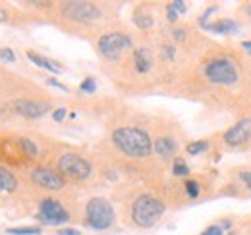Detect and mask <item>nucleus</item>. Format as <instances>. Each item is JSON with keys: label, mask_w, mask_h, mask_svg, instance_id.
<instances>
[{"label": "nucleus", "mask_w": 251, "mask_h": 235, "mask_svg": "<svg viewBox=\"0 0 251 235\" xmlns=\"http://www.w3.org/2000/svg\"><path fill=\"white\" fill-rule=\"evenodd\" d=\"M112 143L120 153L132 158H145L153 153L151 137L137 127H118L112 133Z\"/></svg>", "instance_id": "f257e3e1"}, {"label": "nucleus", "mask_w": 251, "mask_h": 235, "mask_svg": "<svg viewBox=\"0 0 251 235\" xmlns=\"http://www.w3.org/2000/svg\"><path fill=\"white\" fill-rule=\"evenodd\" d=\"M165 214V204L151 197V195H139L132 204V220L139 228H151L155 226Z\"/></svg>", "instance_id": "f03ea898"}, {"label": "nucleus", "mask_w": 251, "mask_h": 235, "mask_svg": "<svg viewBox=\"0 0 251 235\" xmlns=\"http://www.w3.org/2000/svg\"><path fill=\"white\" fill-rule=\"evenodd\" d=\"M114 220H116L114 208L106 199L95 197V199H91L87 203V206H85V222H87L89 228L102 232V230H108L114 224Z\"/></svg>", "instance_id": "7ed1b4c3"}, {"label": "nucleus", "mask_w": 251, "mask_h": 235, "mask_svg": "<svg viewBox=\"0 0 251 235\" xmlns=\"http://www.w3.org/2000/svg\"><path fill=\"white\" fill-rule=\"evenodd\" d=\"M205 78L217 85H234L238 81V68L228 58H215L205 66Z\"/></svg>", "instance_id": "20e7f679"}, {"label": "nucleus", "mask_w": 251, "mask_h": 235, "mask_svg": "<svg viewBox=\"0 0 251 235\" xmlns=\"http://www.w3.org/2000/svg\"><path fill=\"white\" fill-rule=\"evenodd\" d=\"M132 37L124 33H106L99 39V52L106 60H116L126 48H132Z\"/></svg>", "instance_id": "39448f33"}, {"label": "nucleus", "mask_w": 251, "mask_h": 235, "mask_svg": "<svg viewBox=\"0 0 251 235\" xmlns=\"http://www.w3.org/2000/svg\"><path fill=\"white\" fill-rule=\"evenodd\" d=\"M58 170L62 177L70 179H87L91 175V164L78 155H64L58 160Z\"/></svg>", "instance_id": "423d86ee"}, {"label": "nucleus", "mask_w": 251, "mask_h": 235, "mask_svg": "<svg viewBox=\"0 0 251 235\" xmlns=\"http://www.w3.org/2000/svg\"><path fill=\"white\" fill-rule=\"evenodd\" d=\"M62 12L66 17L74 19V21H80V23H89V21H95L100 17V10L95 6V4H89V2H66L62 6Z\"/></svg>", "instance_id": "0eeeda50"}, {"label": "nucleus", "mask_w": 251, "mask_h": 235, "mask_svg": "<svg viewBox=\"0 0 251 235\" xmlns=\"http://www.w3.org/2000/svg\"><path fill=\"white\" fill-rule=\"evenodd\" d=\"M39 220L43 224H50V226H60L66 224L70 220L68 212L64 210V206L54 201V199H45L39 206Z\"/></svg>", "instance_id": "6e6552de"}, {"label": "nucleus", "mask_w": 251, "mask_h": 235, "mask_svg": "<svg viewBox=\"0 0 251 235\" xmlns=\"http://www.w3.org/2000/svg\"><path fill=\"white\" fill-rule=\"evenodd\" d=\"M248 141H251V116L242 118L236 125H232L224 133V143L230 147H242Z\"/></svg>", "instance_id": "1a4fd4ad"}, {"label": "nucleus", "mask_w": 251, "mask_h": 235, "mask_svg": "<svg viewBox=\"0 0 251 235\" xmlns=\"http://www.w3.org/2000/svg\"><path fill=\"white\" fill-rule=\"evenodd\" d=\"M31 179L37 183V185H41V187H45V189H49V191H58V189H62L64 187V177L58 173V172H52V170H49V168H35L33 172H31Z\"/></svg>", "instance_id": "9d476101"}, {"label": "nucleus", "mask_w": 251, "mask_h": 235, "mask_svg": "<svg viewBox=\"0 0 251 235\" xmlns=\"http://www.w3.org/2000/svg\"><path fill=\"white\" fill-rule=\"evenodd\" d=\"M16 112L27 120H37L49 112V104L37 100H16Z\"/></svg>", "instance_id": "9b49d317"}, {"label": "nucleus", "mask_w": 251, "mask_h": 235, "mask_svg": "<svg viewBox=\"0 0 251 235\" xmlns=\"http://www.w3.org/2000/svg\"><path fill=\"white\" fill-rule=\"evenodd\" d=\"M153 151H155L159 157L170 158V157H174V155H176L178 145H176V141H174L172 137H161V139H157V141H155Z\"/></svg>", "instance_id": "f8f14e48"}, {"label": "nucleus", "mask_w": 251, "mask_h": 235, "mask_svg": "<svg viewBox=\"0 0 251 235\" xmlns=\"http://www.w3.org/2000/svg\"><path fill=\"white\" fill-rule=\"evenodd\" d=\"M203 29H209V31L218 33V35H230V33L238 31V23L234 19H220V21H215V23H207Z\"/></svg>", "instance_id": "ddd939ff"}, {"label": "nucleus", "mask_w": 251, "mask_h": 235, "mask_svg": "<svg viewBox=\"0 0 251 235\" xmlns=\"http://www.w3.org/2000/svg\"><path fill=\"white\" fill-rule=\"evenodd\" d=\"M134 64H135V70H137L139 74H147V72L151 70V64H153L151 52H149L147 48H137V50L134 52Z\"/></svg>", "instance_id": "4468645a"}, {"label": "nucleus", "mask_w": 251, "mask_h": 235, "mask_svg": "<svg viewBox=\"0 0 251 235\" xmlns=\"http://www.w3.org/2000/svg\"><path fill=\"white\" fill-rule=\"evenodd\" d=\"M27 58H29L35 66L45 68V70H49V72H52V74H60V70H62L58 64H54V62H50V60H47L45 56H41V54H37V52H33V50H29V52H27Z\"/></svg>", "instance_id": "2eb2a0df"}, {"label": "nucleus", "mask_w": 251, "mask_h": 235, "mask_svg": "<svg viewBox=\"0 0 251 235\" xmlns=\"http://www.w3.org/2000/svg\"><path fill=\"white\" fill-rule=\"evenodd\" d=\"M16 187H17V179L14 177V173L0 166V193H14Z\"/></svg>", "instance_id": "dca6fc26"}, {"label": "nucleus", "mask_w": 251, "mask_h": 235, "mask_svg": "<svg viewBox=\"0 0 251 235\" xmlns=\"http://www.w3.org/2000/svg\"><path fill=\"white\" fill-rule=\"evenodd\" d=\"M134 23L139 27V29H149V27H153V17L149 16V14H141V12H137L135 16H134Z\"/></svg>", "instance_id": "f3484780"}, {"label": "nucleus", "mask_w": 251, "mask_h": 235, "mask_svg": "<svg viewBox=\"0 0 251 235\" xmlns=\"http://www.w3.org/2000/svg\"><path fill=\"white\" fill-rule=\"evenodd\" d=\"M19 147H21V151H23L25 155H29V157H39V147H37L33 141L21 137V139H19Z\"/></svg>", "instance_id": "a211bd4d"}, {"label": "nucleus", "mask_w": 251, "mask_h": 235, "mask_svg": "<svg viewBox=\"0 0 251 235\" xmlns=\"http://www.w3.org/2000/svg\"><path fill=\"white\" fill-rule=\"evenodd\" d=\"M207 149H209V143H207V141H195V143H189V145L185 147L187 155H191V157L201 155V153H205Z\"/></svg>", "instance_id": "6ab92c4d"}, {"label": "nucleus", "mask_w": 251, "mask_h": 235, "mask_svg": "<svg viewBox=\"0 0 251 235\" xmlns=\"http://www.w3.org/2000/svg\"><path fill=\"white\" fill-rule=\"evenodd\" d=\"M6 234H10V235H39L41 234V228H37V226H29V228H10V230H6Z\"/></svg>", "instance_id": "aec40b11"}, {"label": "nucleus", "mask_w": 251, "mask_h": 235, "mask_svg": "<svg viewBox=\"0 0 251 235\" xmlns=\"http://www.w3.org/2000/svg\"><path fill=\"white\" fill-rule=\"evenodd\" d=\"M172 173L174 175H187L189 173V166L182 160V158H178V160H174V166H172Z\"/></svg>", "instance_id": "412c9836"}, {"label": "nucleus", "mask_w": 251, "mask_h": 235, "mask_svg": "<svg viewBox=\"0 0 251 235\" xmlns=\"http://www.w3.org/2000/svg\"><path fill=\"white\" fill-rule=\"evenodd\" d=\"M185 191H187V197H191V199L199 197V185H197V181L187 179V181H185Z\"/></svg>", "instance_id": "4be33fe9"}, {"label": "nucleus", "mask_w": 251, "mask_h": 235, "mask_svg": "<svg viewBox=\"0 0 251 235\" xmlns=\"http://www.w3.org/2000/svg\"><path fill=\"white\" fill-rule=\"evenodd\" d=\"M80 89H82L84 93H95V89H97V83H95V79H93V78H87V79H84V81H82Z\"/></svg>", "instance_id": "5701e85b"}, {"label": "nucleus", "mask_w": 251, "mask_h": 235, "mask_svg": "<svg viewBox=\"0 0 251 235\" xmlns=\"http://www.w3.org/2000/svg\"><path fill=\"white\" fill-rule=\"evenodd\" d=\"M0 58L2 60H6V62H16V54H14V50L12 48H0Z\"/></svg>", "instance_id": "b1692460"}, {"label": "nucleus", "mask_w": 251, "mask_h": 235, "mask_svg": "<svg viewBox=\"0 0 251 235\" xmlns=\"http://www.w3.org/2000/svg\"><path fill=\"white\" fill-rule=\"evenodd\" d=\"M170 6L176 10V14H185V12H187V6H185V2H182V0H176V2H172Z\"/></svg>", "instance_id": "393cba45"}, {"label": "nucleus", "mask_w": 251, "mask_h": 235, "mask_svg": "<svg viewBox=\"0 0 251 235\" xmlns=\"http://www.w3.org/2000/svg\"><path fill=\"white\" fill-rule=\"evenodd\" d=\"M52 118H54V122H62V120L66 118V110H64V108L54 110V112H52Z\"/></svg>", "instance_id": "a878e982"}, {"label": "nucleus", "mask_w": 251, "mask_h": 235, "mask_svg": "<svg viewBox=\"0 0 251 235\" xmlns=\"http://www.w3.org/2000/svg\"><path fill=\"white\" fill-rule=\"evenodd\" d=\"M201 235H222V230H220L218 226H211V228H207Z\"/></svg>", "instance_id": "bb28decb"}, {"label": "nucleus", "mask_w": 251, "mask_h": 235, "mask_svg": "<svg viewBox=\"0 0 251 235\" xmlns=\"http://www.w3.org/2000/svg\"><path fill=\"white\" fill-rule=\"evenodd\" d=\"M47 83H49L50 87H56V89H60V91H64V93H68V87H66V85H62V83H60V81H56V79H49Z\"/></svg>", "instance_id": "cd10ccee"}, {"label": "nucleus", "mask_w": 251, "mask_h": 235, "mask_svg": "<svg viewBox=\"0 0 251 235\" xmlns=\"http://www.w3.org/2000/svg\"><path fill=\"white\" fill-rule=\"evenodd\" d=\"M167 17H168V21H170V23H174V21L178 19V14H176V10H174L172 6H168L167 8Z\"/></svg>", "instance_id": "c85d7f7f"}, {"label": "nucleus", "mask_w": 251, "mask_h": 235, "mask_svg": "<svg viewBox=\"0 0 251 235\" xmlns=\"http://www.w3.org/2000/svg\"><path fill=\"white\" fill-rule=\"evenodd\" d=\"M240 179L248 185V189L251 191V172H242V173H240Z\"/></svg>", "instance_id": "c756f323"}, {"label": "nucleus", "mask_w": 251, "mask_h": 235, "mask_svg": "<svg viewBox=\"0 0 251 235\" xmlns=\"http://www.w3.org/2000/svg\"><path fill=\"white\" fill-rule=\"evenodd\" d=\"M172 35H174L176 41H184V39H185V31H184V29H174Z\"/></svg>", "instance_id": "7c9ffc66"}, {"label": "nucleus", "mask_w": 251, "mask_h": 235, "mask_svg": "<svg viewBox=\"0 0 251 235\" xmlns=\"http://www.w3.org/2000/svg\"><path fill=\"white\" fill-rule=\"evenodd\" d=\"M58 235H82L78 230H72V228H64V230H58Z\"/></svg>", "instance_id": "2f4dec72"}, {"label": "nucleus", "mask_w": 251, "mask_h": 235, "mask_svg": "<svg viewBox=\"0 0 251 235\" xmlns=\"http://www.w3.org/2000/svg\"><path fill=\"white\" fill-rule=\"evenodd\" d=\"M165 54H167L168 58L172 60V58H174V54H176V50H174V47H167V48H165Z\"/></svg>", "instance_id": "473e14b6"}, {"label": "nucleus", "mask_w": 251, "mask_h": 235, "mask_svg": "<svg viewBox=\"0 0 251 235\" xmlns=\"http://www.w3.org/2000/svg\"><path fill=\"white\" fill-rule=\"evenodd\" d=\"M6 19H8V14H6V10H2V8H0V23H2V21H6Z\"/></svg>", "instance_id": "72a5a7b5"}, {"label": "nucleus", "mask_w": 251, "mask_h": 235, "mask_svg": "<svg viewBox=\"0 0 251 235\" xmlns=\"http://www.w3.org/2000/svg\"><path fill=\"white\" fill-rule=\"evenodd\" d=\"M242 47H244L246 50H250V52H251V41H250V43H242Z\"/></svg>", "instance_id": "f704fd0d"}, {"label": "nucleus", "mask_w": 251, "mask_h": 235, "mask_svg": "<svg viewBox=\"0 0 251 235\" xmlns=\"http://www.w3.org/2000/svg\"><path fill=\"white\" fill-rule=\"evenodd\" d=\"M248 14L251 16V6H248Z\"/></svg>", "instance_id": "c9c22d12"}]
</instances>
